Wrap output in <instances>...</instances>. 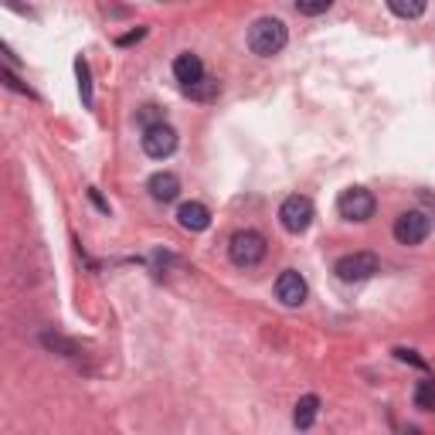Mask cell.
I'll return each mask as SVG.
<instances>
[{
    "label": "cell",
    "mask_w": 435,
    "mask_h": 435,
    "mask_svg": "<svg viewBox=\"0 0 435 435\" xmlns=\"http://www.w3.org/2000/svg\"><path fill=\"white\" fill-rule=\"evenodd\" d=\"M289 41V31L279 17H258L256 24L249 27V48L258 54V58H272L279 54Z\"/></svg>",
    "instance_id": "obj_1"
},
{
    "label": "cell",
    "mask_w": 435,
    "mask_h": 435,
    "mask_svg": "<svg viewBox=\"0 0 435 435\" xmlns=\"http://www.w3.org/2000/svg\"><path fill=\"white\" fill-rule=\"evenodd\" d=\"M228 258L238 265V269H252L265 258V238L252 228H242L231 235L228 242Z\"/></svg>",
    "instance_id": "obj_2"
},
{
    "label": "cell",
    "mask_w": 435,
    "mask_h": 435,
    "mask_svg": "<svg viewBox=\"0 0 435 435\" xmlns=\"http://www.w3.org/2000/svg\"><path fill=\"white\" fill-rule=\"evenodd\" d=\"M333 272H337L340 282H364V279H371L374 272H381V258L374 256V252H351V256L337 258Z\"/></svg>",
    "instance_id": "obj_3"
},
{
    "label": "cell",
    "mask_w": 435,
    "mask_h": 435,
    "mask_svg": "<svg viewBox=\"0 0 435 435\" xmlns=\"http://www.w3.org/2000/svg\"><path fill=\"white\" fill-rule=\"evenodd\" d=\"M374 194L367 191V187H347L340 198H337V211H340V218H347V221H371L374 218Z\"/></svg>",
    "instance_id": "obj_4"
},
{
    "label": "cell",
    "mask_w": 435,
    "mask_h": 435,
    "mask_svg": "<svg viewBox=\"0 0 435 435\" xmlns=\"http://www.w3.org/2000/svg\"><path fill=\"white\" fill-rule=\"evenodd\" d=\"M429 231H432V218L425 214V211H405V214H398L395 218V238H398V245H422L425 238H429Z\"/></svg>",
    "instance_id": "obj_5"
},
{
    "label": "cell",
    "mask_w": 435,
    "mask_h": 435,
    "mask_svg": "<svg viewBox=\"0 0 435 435\" xmlns=\"http://www.w3.org/2000/svg\"><path fill=\"white\" fill-rule=\"evenodd\" d=\"M313 201L303 198V194H293V198H286L279 207V221L282 228L289 231V235H303V231L313 225Z\"/></svg>",
    "instance_id": "obj_6"
},
{
    "label": "cell",
    "mask_w": 435,
    "mask_h": 435,
    "mask_svg": "<svg viewBox=\"0 0 435 435\" xmlns=\"http://www.w3.org/2000/svg\"><path fill=\"white\" fill-rule=\"evenodd\" d=\"M177 150V129L160 123V126L143 129V154L154 156V160H167V156Z\"/></svg>",
    "instance_id": "obj_7"
},
{
    "label": "cell",
    "mask_w": 435,
    "mask_h": 435,
    "mask_svg": "<svg viewBox=\"0 0 435 435\" xmlns=\"http://www.w3.org/2000/svg\"><path fill=\"white\" fill-rule=\"evenodd\" d=\"M307 296H309V286H307V279H303L296 269H286L279 279H276V300H279L282 307H289V309L303 307V303H307Z\"/></svg>",
    "instance_id": "obj_8"
},
{
    "label": "cell",
    "mask_w": 435,
    "mask_h": 435,
    "mask_svg": "<svg viewBox=\"0 0 435 435\" xmlns=\"http://www.w3.org/2000/svg\"><path fill=\"white\" fill-rule=\"evenodd\" d=\"M174 78L180 82V89L201 82V78H205V61H201L198 54H191V52L177 54V58H174Z\"/></svg>",
    "instance_id": "obj_9"
},
{
    "label": "cell",
    "mask_w": 435,
    "mask_h": 435,
    "mask_svg": "<svg viewBox=\"0 0 435 435\" xmlns=\"http://www.w3.org/2000/svg\"><path fill=\"white\" fill-rule=\"evenodd\" d=\"M177 225L184 231H205L211 225V211H207L201 201H187V205H180L177 211Z\"/></svg>",
    "instance_id": "obj_10"
},
{
    "label": "cell",
    "mask_w": 435,
    "mask_h": 435,
    "mask_svg": "<svg viewBox=\"0 0 435 435\" xmlns=\"http://www.w3.org/2000/svg\"><path fill=\"white\" fill-rule=\"evenodd\" d=\"M147 187H150V198L160 201V205H170V201H177L180 194V180L174 174H167V170H160L154 177L147 180Z\"/></svg>",
    "instance_id": "obj_11"
},
{
    "label": "cell",
    "mask_w": 435,
    "mask_h": 435,
    "mask_svg": "<svg viewBox=\"0 0 435 435\" xmlns=\"http://www.w3.org/2000/svg\"><path fill=\"white\" fill-rule=\"evenodd\" d=\"M316 411H320V398H316V395H303V398L296 401V411H293L296 429H309V425L316 422Z\"/></svg>",
    "instance_id": "obj_12"
},
{
    "label": "cell",
    "mask_w": 435,
    "mask_h": 435,
    "mask_svg": "<svg viewBox=\"0 0 435 435\" xmlns=\"http://www.w3.org/2000/svg\"><path fill=\"white\" fill-rule=\"evenodd\" d=\"M425 7H429V0H388V10H391L395 17H405V21L422 17Z\"/></svg>",
    "instance_id": "obj_13"
},
{
    "label": "cell",
    "mask_w": 435,
    "mask_h": 435,
    "mask_svg": "<svg viewBox=\"0 0 435 435\" xmlns=\"http://www.w3.org/2000/svg\"><path fill=\"white\" fill-rule=\"evenodd\" d=\"M187 99H198V103H211V99H218V92H221V85L214 82V78H201V82H194V85H187V89H180Z\"/></svg>",
    "instance_id": "obj_14"
},
{
    "label": "cell",
    "mask_w": 435,
    "mask_h": 435,
    "mask_svg": "<svg viewBox=\"0 0 435 435\" xmlns=\"http://www.w3.org/2000/svg\"><path fill=\"white\" fill-rule=\"evenodd\" d=\"M75 75H78V92H82V103L92 105L96 96H92V72H89V61L85 58H75Z\"/></svg>",
    "instance_id": "obj_15"
},
{
    "label": "cell",
    "mask_w": 435,
    "mask_h": 435,
    "mask_svg": "<svg viewBox=\"0 0 435 435\" xmlns=\"http://www.w3.org/2000/svg\"><path fill=\"white\" fill-rule=\"evenodd\" d=\"M41 344H45L48 351L65 354V357H75L78 354V344L75 340H68V337H61V333H41Z\"/></svg>",
    "instance_id": "obj_16"
},
{
    "label": "cell",
    "mask_w": 435,
    "mask_h": 435,
    "mask_svg": "<svg viewBox=\"0 0 435 435\" xmlns=\"http://www.w3.org/2000/svg\"><path fill=\"white\" fill-rule=\"evenodd\" d=\"M415 405L422 411H435V378H425L415 388Z\"/></svg>",
    "instance_id": "obj_17"
},
{
    "label": "cell",
    "mask_w": 435,
    "mask_h": 435,
    "mask_svg": "<svg viewBox=\"0 0 435 435\" xmlns=\"http://www.w3.org/2000/svg\"><path fill=\"white\" fill-rule=\"evenodd\" d=\"M136 123H140L143 129L160 126V123H163V109H160V105H154V103H147L143 109H136Z\"/></svg>",
    "instance_id": "obj_18"
},
{
    "label": "cell",
    "mask_w": 435,
    "mask_h": 435,
    "mask_svg": "<svg viewBox=\"0 0 435 435\" xmlns=\"http://www.w3.org/2000/svg\"><path fill=\"white\" fill-rule=\"evenodd\" d=\"M333 7V0H296V10L303 14V17H320V14H327Z\"/></svg>",
    "instance_id": "obj_19"
},
{
    "label": "cell",
    "mask_w": 435,
    "mask_h": 435,
    "mask_svg": "<svg viewBox=\"0 0 435 435\" xmlns=\"http://www.w3.org/2000/svg\"><path fill=\"white\" fill-rule=\"evenodd\" d=\"M0 82H3L7 89H14V92H21V96H31V89H27L24 82H21V78L14 75L10 68H3V72H0Z\"/></svg>",
    "instance_id": "obj_20"
},
{
    "label": "cell",
    "mask_w": 435,
    "mask_h": 435,
    "mask_svg": "<svg viewBox=\"0 0 435 435\" xmlns=\"http://www.w3.org/2000/svg\"><path fill=\"white\" fill-rule=\"evenodd\" d=\"M395 357L405 360V364H415V367H425V360L418 357L415 351H405V347H395Z\"/></svg>",
    "instance_id": "obj_21"
},
{
    "label": "cell",
    "mask_w": 435,
    "mask_h": 435,
    "mask_svg": "<svg viewBox=\"0 0 435 435\" xmlns=\"http://www.w3.org/2000/svg\"><path fill=\"white\" fill-rule=\"evenodd\" d=\"M140 38H147V27H136V31H129V34H123V38H119V45L126 48V45H136Z\"/></svg>",
    "instance_id": "obj_22"
},
{
    "label": "cell",
    "mask_w": 435,
    "mask_h": 435,
    "mask_svg": "<svg viewBox=\"0 0 435 435\" xmlns=\"http://www.w3.org/2000/svg\"><path fill=\"white\" fill-rule=\"evenodd\" d=\"M89 198H92V205L99 207V211H105V214H109V205H105L103 198H99V191H89Z\"/></svg>",
    "instance_id": "obj_23"
}]
</instances>
